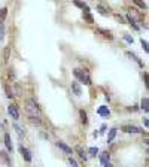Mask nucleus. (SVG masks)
Segmentation results:
<instances>
[{
  "label": "nucleus",
  "mask_w": 149,
  "mask_h": 167,
  "mask_svg": "<svg viewBox=\"0 0 149 167\" xmlns=\"http://www.w3.org/2000/svg\"><path fill=\"white\" fill-rule=\"evenodd\" d=\"M143 124H145V127L148 128V125H149V121H148V118H145V120H143Z\"/></svg>",
  "instance_id": "33"
},
{
  "label": "nucleus",
  "mask_w": 149,
  "mask_h": 167,
  "mask_svg": "<svg viewBox=\"0 0 149 167\" xmlns=\"http://www.w3.org/2000/svg\"><path fill=\"white\" fill-rule=\"evenodd\" d=\"M7 112H9V115H11L14 120H18V118H20L18 109H17V106H15V105H11V106L7 107Z\"/></svg>",
  "instance_id": "6"
},
{
  "label": "nucleus",
  "mask_w": 149,
  "mask_h": 167,
  "mask_svg": "<svg viewBox=\"0 0 149 167\" xmlns=\"http://www.w3.org/2000/svg\"><path fill=\"white\" fill-rule=\"evenodd\" d=\"M88 152L91 157H95V155H99V149H97V148H89Z\"/></svg>",
  "instance_id": "21"
},
{
  "label": "nucleus",
  "mask_w": 149,
  "mask_h": 167,
  "mask_svg": "<svg viewBox=\"0 0 149 167\" xmlns=\"http://www.w3.org/2000/svg\"><path fill=\"white\" fill-rule=\"evenodd\" d=\"M127 20H128V22L131 24V26L134 27V28H137V26H136V22H134V18L131 17V15H127Z\"/></svg>",
  "instance_id": "25"
},
{
  "label": "nucleus",
  "mask_w": 149,
  "mask_h": 167,
  "mask_svg": "<svg viewBox=\"0 0 149 167\" xmlns=\"http://www.w3.org/2000/svg\"><path fill=\"white\" fill-rule=\"evenodd\" d=\"M72 90H73V93L76 94V96L81 94V87L78 85V82H72Z\"/></svg>",
  "instance_id": "15"
},
{
  "label": "nucleus",
  "mask_w": 149,
  "mask_h": 167,
  "mask_svg": "<svg viewBox=\"0 0 149 167\" xmlns=\"http://www.w3.org/2000/svg\"><path fill=\"white\" fill-rule=\"evenodd\" d=\"M5 91H6V96H7V99H12L14 97V93L11 91V88L7 87V85H5Z\"/></svg>",
  "instance_id": "22"
},
{
  "label": "nucleus",
  "mask_w": 149,
  "mask_h": 167,
  "mask_svg": "<svg viewBox=\"0 0 149 167\" xmlns=\"http://www.w3.org/2000/svg\"><path fill=\"white\" fill-rule=\"evenodd\" d=\"M28 120L31 121L33 124H37V125H41V120H39V118H36V116H28Z\"/></svg>",
  "instance_id": "24"
},
{
  "label": "nucleus",
  "mask_w": 149,
  "mask_h": 167,
  "mask_svg": "<svg viewBox=\"0 0 149 167\" xmlns=\"http://www.w3.org/2000/svg\"><path fill=\"white\" fill-rule=\"evenodd\" d=\"M142 109L145 111V112H148V111H149V100H148V97H143V99H142Z\"/></svg>",
  "instance_id": "14"
},
{
  "label": "nucleus",
  "mask_w": 149,
  "mask_h": 167,
  "mask_svg": "<svg viewBox=\"0 0 149 167\" xmlns=\"http://www.w3.org/2000/svg\"><path fill=\"white\" fill-rule=\"evenodd\" d=\"M143 81H145V85L148 87V73H146V72L143 73Z\"/></svg>",
  "instance_id": "32"
},
{
  "label": "nucleus",
  "mask_w": 149,
  "mask_h": 167,
  "mask_svg": "<svg viewBox=\"0 0 149 167\" xmlns=\"http://www.w3.org/2000/svg\"><path fill=\"white\" fill-rule=\"evenodd\" d=\"M17 94H18V96H21V87H20V85H17Z\"/></svg>",
  "instance_id": "34"
},
{
  "label": "nucleus",
  "mask_w": 149,
  "mask_h": 167,
  "mask_svg": "<svg viewBox=\"0 0 149 167\" xmlns=\"http://www.w3.org/2000/svg\"><path fill=\"white\" fill-rule=\"evenodd\" d=\"M6 15H7V9H6V7L0 9V21L5 20V18H6Z\"/></svg>",
  "instance_id": "19"
},
{
  "label": "nucleus",
  "mask_w": 149,
  "mask_h": 167,
  "mask_svg": "<svg viewBox=\"0 0 149 167\" xmlns=\"http://www.w3.org/2000/svg\"><path fill=\"white\" fill-rule=\"evenodd\" d=\"M74 6H78V7H81V9H84V7L87 6L85 3H82V2H74Z\"/></svg>",
  "instance_id": "27"
},
{
  "label": "nucleus",
  "mask_w": 149,
  "mask_h": 167,
  "mask_svg": "<svg viewBox=\"0 0 149 167\" xmlns=\"http://www.w3.org/2000/svg\"><path fill=\"white\" fill-rule=\"evenodd\" d=\"M79 115H81V121H82V124H85V125H87V124H88V118H87V112H85L84 109H81V111H79Z\"/></svg>",
  "instance_id": "10"
},
{
  "label": "nucleus",
  "mask_w": 149,
  "mask_h": 167,
  "mask_svg": "<svg viewBox=\"0 0 149 167\" xmlns=\"http://www.w3.org/2000/svg\"><path fill=\"white\" fill-rule=\"evenodd\" d=\"M73 75L81 81V82H84L85 85H91V78L88 76V72H82L81 69H74Z\"/></svg>",
  "instance_id": "2"
},
{
  "label": "nucleus",
  "mask_w": 149,
  "mask_h": 167,
  "mask_svg": "<svg viewBox=\"0 0 149 167\" xmlns=\"http://www.w3.org/2000/svg\"><path fill=\"white\" fill-rule=\"evenodd\" d=\"M26 109H27V112H30V116H36V118H39V115H41V109H39V106H37V103H36L34 99L26 101Z\"/></svg>",
  "instance_id": "1"
},
{
  "label": "nucleus",
  "mask_w": 149,
  "mask_h": 167,
  "mask_svg": "<svg viewBox=\"0 0 149 167\" xmlns=\"http://www.w3.org/2000/svg\"><path fill=\"white\" fill-rule=\"evenodd\" d=\"M5 145H6V149L11 152L12 151V142H11V136L9 134H5Z\"/></svg>",
  "instance_id": "9"
},
{
  "label": "nucleus",
  "mask_w": 149,
  "mask_h": 167,
  "mask_svg": "<svg viewBox=\"0 0 149 167\" xmlns=\"http://www.w3.org/2000/svg\"><path fill=\"white\" fill-rule=\"evenodd\" d=\"M121 130L122 131H125V133H143L142 128L134 127V125H122Z\"/></svg>",
  "instance_id": "3"
},
{
  "label": "nucleus",
  "mask_w": 149,
  "mask_h": 167,
  "mask_svg": "<svg viewBox=\"0 0 149 167\" xmlns=\"http://www.w3.org/2000/svg\"><path fill=\"white\" fill-rule=\"evenodd\" d=\"M109 158H110V155H109V152H103L102 157H100V161H102V164L104 166V164H108L109 163Z\"/></svg>",
  "instance_id": "12"
},
{
  "label": "nucleus",
  "mask_w": 149,
  "mask_h": 167,
  "mask_svg": "<svg viewBox=\"0 0 149 167\" xmlns=\"http://www.w3.org/2000/svg\"><path fill=\"white\" fill-rule=\"evenodd\" d=\"M20 152H21V155H22V158L27 161V163H30L31 161V154H30V151H28L27 148H24L22 145L20 146Z\"/></svg>",
  "instance_id": "4"
},
{
  "label": "nucleus",
  "mask_w": 149,
  "mask_h": 167,
  "mask_svg": "<svg viewBox=\"0 0 149 167\" xmlns=\"http://www.w3.org/2000/svg\"><path fill=\"white\" fill-rule=\"evenodd\" d=\"M0 157H2L3 160L6 161V164H7V166H11V161H9V158H7V154L5 152V151H0Z\"/></svg>",
  "instance_id": "18"
},
{
  "label": "nucleus",
  "mask_w": 149,
  "mask_h": 167,
  "mask_svg": "<svg viewBox=\"0 0 149 167\" xmlns=\"http://www.w3.org/2000/svg\"><path fill=\"white\" fill-rule=\"evenodd\" d=\"M97 11H99V12L102 13V15H108V13H109L108 9H106V7H103L102 5H99V6H97Z\"/></svg>",
  "instance_id": "20"
},
{
  "label": "nucleus",
  "mask_w": 149,
  "mask_h": 167,
  "mask_svg": "<svg viewBox=\"0 0 149 167\" xmlns=\"http://www.w3.org/2000/svg\"><path fill=\"white\" fill-rule=\"evenodd\" d=\"M104 167H112V164H110V163H108V164H104Z\"/></svg>",
  "instance_id": "35"
},
{
  "label": "nucleus",
  "mask_w": 149,
  "mask_h": 167,
  "mask_svg": "<svg viewBox=\"0 0 149 167\" xmlns=\"http://www.w3.org/2000/svg\"><path fill=\"white\" fill-rule=\"evenodd\" d=\"M124 39L127 40L128 43H133V42H134V40H133V37H131V36H128V34H124Z\"/></svg>",
  "instance_id": "28"
},
{
  "label": "nucleus",
  "mask_w": 149,
  "mask_h": 167,
  "mask_svg": "<svg viewBox=\"0 0 149 167\" xmlns=\"http://www.w3.org/2000/svg\"><path fill=\"white\" fill-rule=\"evenodd\" d=\"M76 151H78V154H79V157H81L82 160H84V161L87 160V154H85V151L82 149V146H79V145H78V146H76Z\"/></svg>",
  "instance_id": "13"
},
{
  "label": "nucleus",
  "mask_w": 149,
  "mask_h": 167,
  "mask_svg": "<svg viewBox=\"0 0 149 167\" xmlns=\"http://www.w3.org/2000/svg\"><path fill=\"white\" fill-rule=\"evenodd\" d=\"M69 163H70V164H72V167H79V166H78V163H76V161H74L73 158H72V157H70V158H69Z\"/></svg>",
  "instance_id": "29"
},
{
  "label": "nucleus",
  "mask_w": 149,
  "mask_h": 167,
  "mask_svg": "<svg viewBox=\"0 0 149 167\" xmlns=\"http://www.w3.org/2000/svg\"><path fill=\"white\" fill-rule=\"evenodd\" d=\"M97 114L100 115V116H109V115H110V111L108 109V106H102V107H99Z\"/></svg>",
  "instance_id": "7"
},
{
  "label": "nucleus",
  "mask_w": 149,
  "mask_h": 167,
  "mask_svg": "<svg viewBox=\"0 0 149 167\" xmlns=\"http://www.w3.org/2000/svg\"><path fill=\"white\" fill-rule=\"evenodd\" d=\"M5 37V24H3V21H0V40H3Z\"/></svg>",
  "instance_id": "17"
},
{
  "label": "nucleus",
  "mask_w": 149,
  "mask_h": 167,
  "mask_svg": "<svg viewBox=\"0 0 149 167\" xmlns=\"http://www.w3.org/2000/svg\"><path fill=\"white\" fill-rule=\"evenodd\" d=\"M9 58H11V47H5V49H3V61L7 63Z\"/></svg>",
  "instance_id": "8"
},
{
  "label": "nucleus",
  "mask_w": 149,
  "mask_h": 167,
  "mask_svg": "<svg viewBox=\"0 0 149 167\" xmlns=\"http://www.w3.org/2000/svg\"><path fill=\"white\" fill-rule=\"evenodd\" d=\"M84 20L88 21L89 24H91V22H94V18H93V17H91L89 13H84Z\"/></svg>",
  "instance_id": "23"
},
{
  "label": "nucleus",
  "mask_w": 149,
  "mask_h": 167,
  "mask_svg": "<svg viewBox=\"0 0 149 167\" xmlns=\"http://www.w3.org/2000/svg\"><path fill=\"white\" fill-rule=\"evenodd\" d=\"M99 33H102L104 37H108V39H113V36L110 34V32H108V30H103V28H99Z\"/></svg>",
  "instance_id": "16"
},
{
  "label": "nucleus",
  "mask_w": 149,
  "mask_h": 167,
  "mask_svg": "<svg viewBox=\"0 0 149 167\" xmlns=\"http://www.w3.org/2000/svg\"><path fill=\"white\" fill-rule=\"evenodd\" d=\"M115 18H116L118 21H119V22H124V18H122L121 15H119V13H115Z\"/></svg>",
  "instance_id": "31"
},
{
  "label": "nucleus",
  "mask_w": 149,
  "mask_h": 167,
  "mask_svg": "<svg viewBox=\"0 0 149 167\" xmlns=\"http://www.w3.org/2000/svg\"><path fill=\"white\" fill-rule=\"evenodd\" d=\"M57 146L60 148V149H63V151H64L66 154H69V155H72V154H73V149H72V148L69 146V145H66L64 142H57Z\"/></svg>",
  "instance_id": "5"
},
{
  "label": "nucleus",
  "mask_w": 149,
  "mask_h": 167,
  "mask_svg": "<svg viewBox=\"0 0 149 167\" xmlns=\"http://www.w3.org/2000/svg\"><path fill=\"white\" fill-rule=\"evenodd\" d=\"M140 42H142V47H143V49H145V51H146V52H148V42H146V40H140Z\"/></svg>",
  "instance_id": "30"
},
{
  "label": "nucleus",
  "mask_w": 149,
  "mask_h": 167,
  "mask_svg": "<svg viewBox=\"0 0 149 167\" xmlns=\"http://www.w3.org/2000/svg\"><path fill=\"white\" fill-rule=\"evenodd\" d=\"M115 136H116V128H110V131H109V134H108V143H110V142L113 140Z\"/></svg>",
  "instance_id": "11"
},
{
  "label": "nucleus",
  "mask_w": 149,
  "mask_h": 167,
  "mask_svg": "<svg viewBox=\"0 0 149 167\" xmlns=\"http://www.w3.org/2000/svg\"><path fill=\"white\" fill-rule=\"evenodd\" d=\"M134 5H137V6L142 7V9H146V7H148V6H146V3H143V2H137V0L134 2Z\"/></svg>",
  "instance_id": "26"
}]
</instances>
